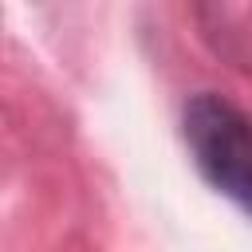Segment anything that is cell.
I'll list each match as a JSON object with an SVG mask.
<instances>
[{"mask_svg":"<svg viewBox=\"0 0 252 252\" xmlns=\"http://www.w3.org/2000/svg\"><path fill=\"white\" fill-rule=\"evenodd\" d=\"M181 130L197 173L252 217V118L224 94L201 91L185 102Z\"/></svg>","mask_w":252,"mask_h":252,"instance_id":"obj_1","label":"cell"}]
</instances>
